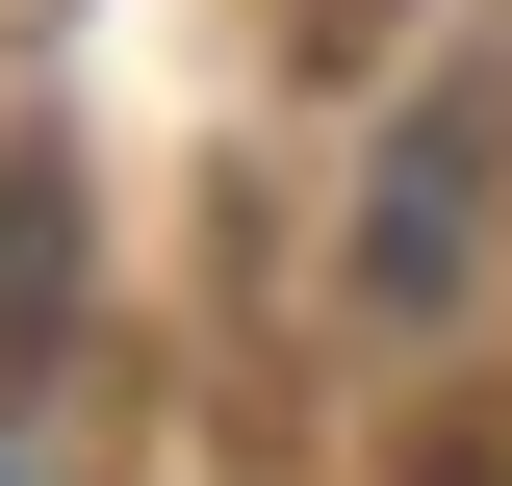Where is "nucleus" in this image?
<instances>
[{
	"label": "nucleus",
	"mask_w": 512,
	"mask_h": 486,
	"mask_svg": "<svg viewBox=\"0 0 512 486\" xmlns=\"http://www.w3.org/2000/svg\"><path fill=\"white\" fill-rule=\"evenodd\" d=\"M461 231H487V154H461V103H436L410 154H384V231H359V282H384V307H436V282H461Z\"/></svg>",
	"instance_id": "1"
},
{
	"label": "nucleus",
	"mask_w": 512,
	"mask_h": 486,
	"mask_svg": "<svg viewBox=\"0 0 512 486\" xmlns=\"http://www.w3.org/2000/svg\"><path fill=\"white\" fill-rule=\"evenodd\" d=\"M52 307H77V180H52V128H0V384L52 359Z\"/></svg>",
	"instance_id": "2"
},
{
	"label": "nucleus",
	"mask_w": 512,
	"mask_h": 486,
	"mask_svg": "<svg viewBox=\"0 0 512 486\" xmlns=\"http://www.w3.org/2000/svg\"><path fill=\"white\" fill-rule=\"evenodd\" d=\"M436 486H487V461H436Z\"/></svg>",
	"instance_id": "3"
}]
</instances>
